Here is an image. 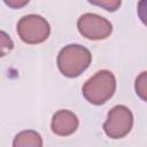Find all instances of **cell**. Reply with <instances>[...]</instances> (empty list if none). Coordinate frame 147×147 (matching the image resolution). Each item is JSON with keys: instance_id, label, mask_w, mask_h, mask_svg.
<instances>
[{"instance_id": "cell-6", "label": "cell", "mask_w": 147, "mask_h": 147, "mask_svg": "<svg viewBox=\"0 0 147 147\" xmlns=\"http://www.w3.org/2000/svg\"><path fill=\"white\" fill-rule=\"evenodd\" d=\"M53 133L60 137L72 134L78 127V118L70 110H59L54 114L51 124Z\"/></svg>"}, {"instance_id": "cell-8", "label": "cell", "mask_w": 147, "mask_h": 147, "mask_svg": "<svg viewBox=\"0 0 147 147\" xmlns=\"http://www.w3.org/2000/svg\"><path fill=\"white\" fill-rule=\"evenodd\" d=\"M134 90L137 95L147 102V71H142L136 78L134 82Z\"/></svg>"}, {"instance_id": "cell-2", "label": "cell", "mask_w": 147, "mask_h": 147, "mask_svg": "<svg viewBox=\"0 0 147 147\" xmlns=\"http://www.w3.org/2000/svg\"><path fill=\"white\" fill-rule=\"evenodd\" d=\"M115 90L116 79L114 74L108 70H101L86 80L83 86V95L90 103L100 106L114 95Z\"/></svg>"}, {"instance_id": "cell-1", "label": "cell", "mask_w": 147, "mask_h": 147, "mask_svg": "<svg viewBox=\"0 0 147 147\" xmlns=\"http://www.w3.org/2000/svg\"><path fill=\"white\" fill-rule=\"evenodd\" d=\"M90 51L80 45H68L57 55V67L62 75L69 78L78 77L91 64Z\"/></svg>"}, {"instance_id": "cell-3", "label": "cell", "mask_w": 147, "mask_h": 147, "mask_svg": "<svg viewBox=\"0 0 147 147\" xmlns=\"http://www.w3.org/2000/svg\"><path fill=\"white\" fill-rule=\"evenodd\" d=\"M17 33L25 44L37 45L44 42L48 38L51 33V28L48 22L44 17L30 14L23 16L18 21Z\"/></svg>"}, {"instance_id": "cell-10", "label": "cell", "mask_w": 147, "mask_h": 147, "mask_svg": "<svg viewBox=\"0 0 147 147\" xmlns=\"http://www.w3.org/2000/svg\"><path fill=\"white\" fill-rule=\"evenodd\" d=\"M137 11L140 21L147 26V0H140L138 2Z\"/></svg>"}, {"instance_id": "cell-5", "label": "cell", "mask_w": 147, "mask_h": 147, "mask_svg": "<svg viewBox=\"0 0 147 147\" xmlns=\"http://www.w3.org/2000/svg\"><path fill=\"white\" fill-rule=\"evenodd\" d=\"M77 28L83 37L91 40L106 39L113 32V25L108 20L91 13L84 14L78 18Z\"/></svg>"}, {"instance_id": "cell-9", "label": "cell", "mask_w": 147, "mask_h": 147, "mask_svg": "<svg viewBox=\"0 0 147 147\" xmlns=\"http://www.w3.org/2000/svg\"><path fill=\"white\" fill-rule=\"evenodd\" d=\"M88 2L108 11H116L121 6V0H88Z\"/></svg>"}, {"instance_id": "cell-4", "label": "cell", "mask_w": 147, "mask_h": 147, "mask_svg": "<svg viewBox=\"0 0 147 147\" xmlns=\"http://www.w3.org/2000/svg\"><path fill=\"white\" fill-rule=\"evenodd\" d=\"M133 125V115L131 110L122 105L115 106L108 113L107 119L103 124L106 134L111 139L124 138L131 131Z\"/></svg>"}, {"instance_id": "cell-7", "label": "cell", "mask_w": 147, "mask_h": 147, "mask_svg": "<svg viewBox=\"0 0 147 147\" xmlns=\"http://www.w3.org/2000/svg\"><path fill=\"white\" fill-rule=\"evenodd\" d=\"M14 147H41L42 140L39 133L36 131H23L18 133L13 142Z\"/></svg>"}, {"instance_id": "cell-11", "label": "cell", "mask_w": 147, "mask_h": 147, "mask_svg": "<svg viewBox=\"0 0 147 147\" xmlns=\"http://www.w3.org/2000/svg\"><path fill=\"white\" fill-rule=\"evenodd\" d=\"M13 48L11 39L6 34V32H1V55L5 56L10 49Z\"/></svg>"}, {"instance_id": "cell-12", "label": "cell", "mask_w": 147, "mask_h": 147, "mask_svg": "<svg viewBox=\"0 0 147 147\" xmlns=\"http://www.w3.org/2000/svg\"><path fill=\"white\" fill-rule=\"evenodd\" d=\"M29 1H30V0H3V2H5L8 7H10V8H13V9L22 8V7L26 6V5L29 3Z\"/></svg>"}]
</instances>
